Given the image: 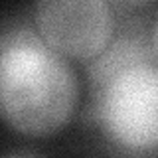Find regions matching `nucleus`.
<instances>
[{"mask_svg":"<svg viewBox=\"0 0 158 158\" xmlns=\"http://www.w3.org/2000/svg\"><path fill=\"white\" fill-rule=\"evenodd\" d=\"M150 38H152V46H154V52H156V56H158V16H156L154 24H152V28H150Z\"/></svg>","mask_w":158,"mask_h":158,"instance_id":"obj_5","label":"nucleus"},{"mask_svg":"<svg viewBox=\"0 0 158 158\" xmlns=\"http://www.w3.org/2000/svg\"><path fill=\"white\" fill-rule=\"evenodd\" d=\"M158 59L150 38V28L142 22H128L123 26L121 34L107 44L99 56L93 57L89 65V81L93 95H97L115 75L138 65V63Z\"/></svg>","mask_w":158,"mask_h":158,"instance_id":"obj_4","label":"nucleus"},{"mask_svg":"<svg viewBox=\"0 0 158 158\" xmlns=\"http://www.w3.org/2000/svg\"><path fill=\"white\" fill-rule=\"evenodd\" d=\"M95 99L105 135L135 154L158 152V59L121 71Z\"/></svg>","mask_w":158,"mask_h":158,"instance_id":"obj_2","label":"nucleus"},{"mask_svg":"<svg viewBox=\"0 0 158 158\" xmlns=\"http://www.w3.org/2000/svg\"><path fill=\"white\" fill-rule=\"evenodd\" d=\"M77 101L67 59L28 26L0 34V117L26 135H52L69 121Z\"/></svg>","mask_w":158,"mask_h":158,"instance_id":"obj_1","label":"nucleus"},{"mask_svg":"<svg viewBox=\"0 0 158 158\" xmlns=\"http://www.w3.org/2000/svg\"><path fill=\"white\" fill-rule=\"evenodd\" d=\"M36 24L56 52L73 57L99 56L115 34L113 10L103 0H44Z\"/></svg>","mask_w":158,"mask_h":158,"instance_id":"obj_3","label":"nucleus"},{"mask_svg":"<svg viewBox=\"0 0 158 158\" xmlns=\"http://www.w3.org/2000/svg\"><path fill=\"white\" fill-rule=\"evenodd\" d=\"M4 158H42L38 154H32V152H16V154H8Z\"/></svg>","mask_w":158,"mask_h":158,"instance_id":"obj_6","label":"nucleus"}]
</instances>
